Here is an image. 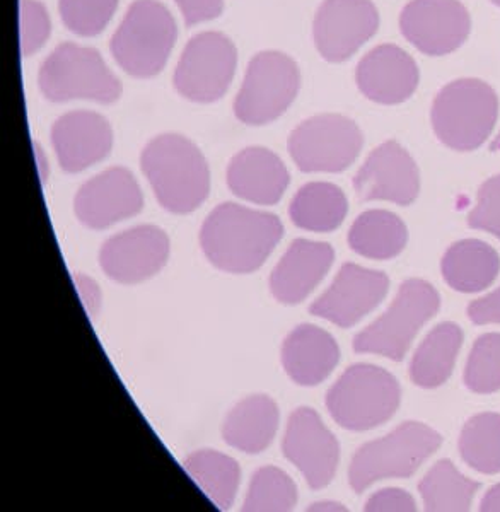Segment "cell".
I'll return each instance as SVG.
<instances>
[{"instance_id":"6","label":"cell","mask_w":500,"mask_h":512,"mask_svg":"<svg viewBox=\"0 0 500 512\" xmlns=\"http://www.w3.org/2000/svg\"><path fill=\"white\" fill-rule=\"evenodd\" d=\"M441 444V434L429 425L405 422L354 454L349 468L350 487L362 494L381 480L412 477Z\"/></svg>"},{"instance_id":"7","label":"cell","mask_w":500,"mask_h":512,"mask_svg":"<svg viewBox=\"0 0 500 512\" xmlns=\"http://www.w3.org/2000/svg\"><path fill=\"white\" fill-rule=\"evenodd\" d=\"M38 84L53 103L88 99L108 105L122 94V84L99 52L76 43H62L48 55L41 64Z\"/></svg>"},{"instance_id":"40","label":"cell","mask_w":500,"mask_h":512,"mask_svg":"<svg viewBox=\"0 0 500 512\" xmlns=\"http://www.w3.org/2000/svg\"><path fill=\"white\" fill-rule=\"evenodd\" d=\"M74 284L81 297L82 306L86 309L89 318L94 320L99 315V309L103 304V294L98 284L86 274H74Z\"/></svg>"},{"instance_id":"33","label":"cell","mask_w":500,"mask_h":512,"mask_svg":"<svg viewBox=\"0 0 500 512\" xmlns=\"http://www.w3.org/2000/svg\"><path fill=\"white\" fill-rule=\"evenodd\" d=\"M465 383L480 395L500 390V333H487L475 342L466 364Z\"/></svg>"},{"instance_id":"32","label":"cell","mask_w":500,"mask_h":512,"mask_svg":"<svg viewBox=\"0 0 500 512\" xmlns=\"http://www.w3.org/2000/svg\"><path fill=\"white\" fill-rule=\"evenodd\" d=\"M297 504V487L287 473L263 466L251 477L245 511H291Z\"/></svg>"},{"instance_id":"30","label":"cell","mask_w":500,"mask_h":512,"mask_svg":"<svg viewBox=\"0 0 500 512\" xmlns=\"http://www.w3.org/2000/svg\"><path fill=\"white\" fill-rule=\"evenodd\" d=\"M480 483L473 482L448 460L439 461L419 483L429 511H468Z\"/></svg>"},{"instance_id":"29","label":"cell","mask_w":500,"mask_h":512,"mask_svg":"<svg viewBox=\"0 0 500 512\" xmlns=\"http://www.w3.org/2000/svg\"><path fill=\"white\" fill-rule=\"evenodd\" d=\"M183 468L214 506L219 509L233 506L241 482L238 461L227 454L204 449L190 454Z\"/></svg>"},{"instance_id":"3","label":"cell","mask_w":500,"mask_h":512,"mask_svg":"<svg viewBox=\"0 0 500 512\" xmlns=\"http://www.w3.org/2000/svg\"><path fill=\"white\" fill-rule=\"evenodd\" d=\"M402 388L393 374L373 364L350 366L326 395V408L340 427L371 431L396 414Z\"/></svg>"},{"instance_id":"13","label":"cell","mask_w":500,"mask_h":512,"mask_svg":"<svg viewBox=\"0 0 500 512\" xmlns=\"http://www.w3.org/2000/svg\"><path fill=\"white\" fill-rule=\"evenodd\" d=\"M282 453L303 473L313 490L325 489L335 478L340 460L337 437L311 408H297L291 415L282 439Z\"/></svg>"},{"instance_id":"37","label":"cell","mask_w":500,"mask_h":512,"mask_svg":"<svg viewBox=\"0 0 500 512\" xmlns=\"http://www.w3.org/2000/svg\"><path fill=\"white\" fill-rule=\"evenodd\" d=\"M175 4L180 7L188 28L217 19L224 11V0H175Z\"/></svg>"},{"instance_id":"36","label":"cell","mask_w":500,"mask_h":512,"mask_svg":"<svg viewBox=\"0 0 500 512\" xmlns=\"http://www.w3.org/2000/svg\"><path fill=\"white\" fill-rule=\"evenodd\" d=\"M468 224L500 239V175L490 178L480 187L477 205L468 216Z\"/></svg>"},{"instance_id":"23","label":"cell","mask_w":500,"mask_h":512,"mask_svg":"<svg viewBox=\"0 0 500 512\" xmlns=\"http://www.w3.org/2000/svg\"><path fill=\"white\" fill-rule=\"evenodd\" d=\"M340 361V349L330 333L314 325L294 328L282 345V366L299 386L325 381Z\"/></svg>"},{"instance_id":"28","label":"cell","mask_w":500,"mask_h":512,"mask_svg":"<svg viewBox=\"0 0 500 512\" xmlns=\"http://www.w3.org/2000/svg\"><path fill=\"white\" fill-rule=\"evenodd\" d=\"M349 212L345 193L332 183L314 181L304 185L291 202V219L311 233H332L342 226Z\"/></svg>"},{"instance_id":"21","label":"cell","mask_w":500,"mask_h":512,"mask_svg":"<svg viewBox=\"0 0 500 512\" xmlns=\"http://www.w3.org/2000/svg\"><path fill=\"white\" fill-rule=\"evenodd\" d=\"M333 260L335 251L328 243L296 239L270 275V291L279 303H303L325 279Z\"/></svg>"},{"instance_id":"22","label":"cell","mask_w":500,"mask_h":512,"mask_svg":"<svg viewBox=\"0 0 500 512\" xmlns=\"http://www.w3.org/2000/svg\"><path fill=\"white\" fill-rule=\"evenodd\" d=\"M227 187L246 202L275 205L291 183L284 161L265 147H248L238 152L227 166Z\"/></svg>"},{"instance_id":"44","label":"cell","mask_w":500,"mask_h":512,"mask_svg":"<svg viewBox=\"0 0 500 512\" xmlns=\"http://www.w3.org/2000/svg\"><path fill=\"white\" fill-rule=\"evenodd\" d=\"M490 149L495 152H500V132L497 137H495L494 142H492V146H490Z\"/></svg>"},{"instance_id":"39","label":"cell","mask_w":500,"mask_h":512,"mask_svg":"<svg viewBox=\"0 0 500 512\" xmlns=\"http://www.w3.org/2000/svg\"><path fill=\"white\" fill-rule=\"evenodd\" d=\"M468 316L475 325H500V287L489 296L468 306Z\"/></svg>"},{"instance_id":"43","label":"cell","mask_w":500,"mask_h":512,"mask_svg":"<svg viewBox=\"0 0 500 512\" xmlns=\"http://www.w3.org/2000/svg\"><path fill=\"white\" fill-rule=\"evenodd\" d=\"M345 511V507L342 504H335V502H316L313 506L309 507V511Z\"/></svg>"},{"instance_id":"16","label":"cell","mask_w":500,"mask_h":512,"mask_svg":"<svg viewBox=\"0 0 500 512\" xmlns=\"http://www.w3.org/2000/svg\"><path fill=\"white\" fill-rule=\"evenodd\" d=\"M168 258V234L161 227L147 224L111 236L99 251L103 272L125 286L139 284L159 274Z\"/></svg>"},{"instance_id":"5","label":"cell","mask_w":500,"mask_h":512,"mask_svg":"<svg viewBox=\"0 0 500 512\" xmlns=\"http://www.w3.org/2000/svg\"><path fill=\"white\" fill-rule=\"evenodd\" d=\"M499 113V99L487 82L460 79L437 94L432 127L442 144L454 151H475L489 139Z\"/></svg>"},{"instance_id":"35","label":"cell","mask_w":500,"mask_h":512,"mask_svg":"<svg viewBox=\"0 0 500 512\" xmlns=\"http://www.w3.org/2000/svg\"><path fill=\"white\" fill-rule=\"evenodd\" d=\"M19 28H21V53L31 57L38 52L52 33V21L47 7L38 0H19Z\"/></svg>"},{"instance_id":"42","label":"cell","mask_w":500,"mask_h":512,"mask_svg":"<svg viewBox=\"0 0 500 512\" xmlns=\"http://www.w3.org/2000/svg\"><path fill=\"white\" fill-rule=\"evenodd\" d=\"M35 147V156H36V164H38V175H40L41 183H45L48 180V175H50V166H48V159L45 156V152L41 149L38 144H33Z\"/></svg>"},{"instance_id":"19","label":"cell","mask_w":500,"mask_h":512,"mask_svg":"<svg viewBox=\"0 0 500 512\" xmlns=\"http://www.w3.org/2000/svg\"><path fill=\"white\" fill-rule=\"evenodd\" d=\"M52 146L60 168L76 175L110 156L113 130L99 113L70 111L53 123Z\"/></svg>"},{"instance_id":"45","label":"cell","mask_w":500,"mask_h":512,"mask_svg":"<svg viewBox=\"0 0 500 512\" xmlns=\"http://www.w3.org/2000/svg\"><path fill=\"white\" fill-rule=\"evenodd\" d=\"M492 2H494L495 6L500 7V0H492Z\"/></svg>"},{"instance_id":"15","label":"cell","mask_w":500,"mask_h":512,"mask_svg":"<svg viewBox=\"0 0 500 512\" xmlns=\"http://www.w3.org/2000/svg\"><path fill=\"white\" fill-rule=\"evenodd\" d=\"M388 289L390 279L383 272L347 263L309 311L340 328H350L383 303Z\"/></svg>"},{"instance_id":"17","label":"cell","mask_w":500,"mask_h":512,"mask_svg":"<svg viewBox=\"0 0 500 512\" xmlns=\"http://www.w3.org/2000/svg\"><path fill=\"white\" fill-rule=\"evenodd\" d=\"M144 207L139 183L127 168H110L86 181L74 200L76 216L89 229H108Z\"/></svg>"},{"instance_id":"31","label":"cell","mask_w":500,"mask_h":512,"mask_svg":"<svg viewBox=\"0 0 500 512\" xmlns=\"http://www.w3.org/2000/svg\"><path fill=\"white\" fill-rule=\"evenodd\" d=\"M460 454L480 473H500V415L480 414L466 422L460 436Z\"/></svg>"},{"instance_id":"25","label":"cell","mask_w":500,"mask_h":512,"mask_svg":"<svg viewBox=\"0 0 500 512\" xmlns=\"http://www.w3.org/2000/svg\"><path fill=\"white\" fill-rule=\"evenodd\" d=\"M500 258L492 246L465 239L451 246L442 258V275L449 286L458 292H478L497 279Z\"/></svg>"},{"instance_id":"2","label":"cell","mask_w":500,"mask_h":512,"mask_svg":"<svg viewBox=\"0 0 500 512\" xmlns=\"http://www.w3.org/2000/svg\"><path fill=\"white\" fill-rule=\"evenodd\" d=\"M157 202L171 214H190L210 192L209 164L192 140L178 134L152 139L140 156Z\"/></svg>"},{"instance_id":"18","label":"cell","mask_w":500,"mask_h":512,"mask_svg":"<svg viewBox=\"0 0 500 512\" xmlns=\"http://www.w3.org/2000/svg\"><path fill=\"white\" fill-rule=\"evenodd\" d=\"M354 188L364 202L410 205L419 197V168L398 142L388 140L369 154L355 175Z\"/></svg>"},{"instance_id":"12","label":"cell","mask_w":500,"mask_h":512,"mask_svg":"<svg viewBox=\"0 0 500 512\" xmlns=\"http://www.w3.org/2000/svg\"><path fill=\"white\" fill-rule=\"evenodd\" d=\"M379 28V12L371 0H325L314 18L313 36L323 59L349 60Z\"/></svg>"},{"instance_id":"34","label":"cell","mask_w":500,"mask_h":512,"mask_svg":"<svg viewBox=\"0 0 500 512\" xmlns=\"http://www.w3.org/2000/svg\"><path fill=\"white\" fill-rule=\"evenodd\" d=\"M117 9L118 0H60L59 4L65 28L84 38L105 31Z\"/></svg>"},{"instance_id":"4","label":"cell","mask_w":500,"mask_h":512,"mask_svg":"<svg viewBox=\"0 0 500 512\" xmlns=\"http://www.w3.org/2000/svg\"><path fill=\"white\" fill-rule=\"evenodd\" d=\"M176 35L175 18L159 0H137L111 38V53L127 74L147 79L164 69Z\"/></svg>"},{"instance_id":"9","label":"cell","mask_w":500,"mask_h":512,"mask_svg":"<svg viewBox=\"0 0 500 512\" xmlns=\"http://www.w3.org/2000/svg\"><path fill=\"white\" fill-rule=\"evenodd\" d=\"M301 76L294 60L280 52H262L250 60L234 101V115L246 125H267L282 117L296 99Z\"/></svg>"},{"instance_id":"20","label":"cell","mask_w":500,"mask_h":512,"mask_svg":"<svg viewBox=\"0 0 500 512\" xmlns=\"http://www.w3.org/2000/svg\"><path fill=\"white\" fill-rule=\"evenodd\" d=\"M357 86L371 101L398 105L407 101L419 86V67L405 50L379 45L357 65Z\"/></svg>"},{"instance_id":"24","label":"cell","mask_w":500,"mask_h":512,"mask_svg":"<svg viewBox=\"0 0 500 512\" xmlns=\"http://www.w3.org/2000/svg\"><path fill=\"white\" fill-rule=\"evenodd\" d=\"M279 420V407L270 396H250L229 412L222 427V437L227 446L241 453L260 454L274 443Z\"/></svg>"},{"instance_id":"1","label":"cell","mask_w":500,"mask_h":512,"mask_svg":"<svg viewBox=\"0 0 500 512\" xmlns=\"http://www.w3.org/2000/svg\"><path fill=\"white\" fill-rule=\"evenodd\" d=\"M282 236L279 217L226 202L202 224L200 246L207 260L222 272L251 274L267 262Z\"/></svg>"},{"instance_id":"14","label":"cell","mask_w":500,"mask_h":512,"mask_svg":"<svg viewBox=\"0 0 500 512\" xmlns=\"http://www.w3.org/2000/svg\"><path fill=\"white\" fill-rule=\"evenodd\" d=\"M400 28L413 47L439 57L465 43L471 19L460 0H412L403 9Z\"/></svg>"},{"instance_id":"26","label":"cell","mask_w":500,"mask_h":512,"mask_svg":"<svg viewBox=\"0 0 500 512\" xmlns=\"http://www.w3.org/2000/svg\"><path fill=\"white\" fill-rule=\"evenodd\" d=\"M405 222L388 210H367L350 227V250L369 260H391L407 246Z\"/></svg>"},{"instance_id":"38","label":"cell","mask_w":500,"mask_h":512,"mask_svg":"<svg viewBox=\"0 0 500 512\" xmlns=\"http://www.w3.org/2000/svg\"><path fill=\"white\" fill-rule=\"evenodd\" d=\"M415 501L412 495L402 489L378 490L366 502V511H415Z\"/></svg>"},{"instance_id":"8","label":"cell","mask_w":500,"mask_h":512,"mask_svg":"<svg viewBox=\"0 0 500 512\" xmlns=\"http://www.w3.org/2000/svg\"><path fill=\"white\" fill-rule=\"evenodd\" d=\"M439 308L441 297L429 282L420 279L403 282L386 313L354 338L355 352L403 361L415 335Z\"/></svg>"},{"instance_id":"41","label":"cell","mask_w":500,"mask_h":512,"mask_svg":"<svg viewBox=\"0 0 500 512\" xmlns=\"http://www.w3.org/2000/svg\"><path fill=\"white\" fill-rule=\"evenodd\" d=\"M480 509L487 512H500V483L499 485L492 487V489L487 492V495L483 497L482 506H480Z\"/></svg>"},{"instance_id":"11","label":"cell","mask_w":500,"mask_h":512,"mask_svg":"<svg viewBox=\"0 0 500 512\" xmlns=\"http://www.w3.org/2000/svg\"><path fill=\"white\" fill-rule=\"evenodd\" d=\"M238 65L233 41L217 31L193 36L176 65L173 84L183 98L214 103L227 93Z\"/></svg>"},{"instance_id":"27","label":"cell","mask_w":500,"mask_h":512,"mask_svg":"<svg viewBox=\"0 0 500 512\" xmlns=\"http://www.w3.org/2000/svg\"><path fill=\"white\" fill-rule=\"evenodd\" d=\"M463 344V332L456 323H441L419 345L410 366L413 383L420 388H437L448 381Z\"/></svg>"},{"instance_id":"10","label":"cell","mask_w":500,"mask_h":512,"mask_svg":"<svg viewBox=\"0 0 500 512\" xmlns=\"http://www.w3.org/2000/svg\"><path fill=\"white\" fill-rule=\"evenodd\" d=\"M361 128L342 115H318L301 123L289 139V152L304 173H340L359 158Z\"/></svg>"}]
</instances>
